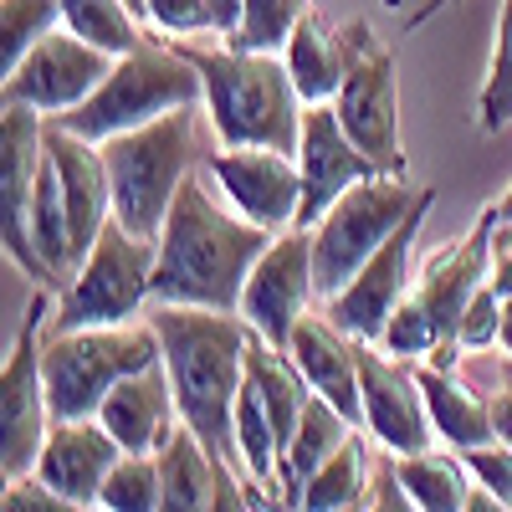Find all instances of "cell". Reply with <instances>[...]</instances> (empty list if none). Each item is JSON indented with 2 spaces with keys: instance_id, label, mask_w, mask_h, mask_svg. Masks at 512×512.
Returning a JSON list of instances; mask_svg holds the SVG:
<instances>
[{
  "instance_id": "obj_1",
  "label": "cell",
  "mask_w": 512,
  "mask_h": 512,
  "mask_svg": "<svg viewBox=\"0 0 512 512\" xmlns=\"http://www.w3.org/2000/svg\"><path fill=\"white\" fill-rule=\"evenodd\" d=\"M277 231L256 226L210 195V175H190L169 205L154 262V303L241 313V292Z\"/></svg>"
},
{
  "instance_id": "obj_2",
  "label": "cell",
  "mask_w": 512,
  "mask_h": 512,
  "mask_svg": "<svg viewBox=\"0 0 512 512\" xmlns=\"http://www.w3.org/2000/svg\"><path fill=\"white\" fill-rule=\"evenodd\" d=\"M149 323L164 344L180 425L216 461H236V395L246 384L251 323L241 313L185 308V303H159Z\"/></svg>"
},
{
  "instance_id": "obj_3",
  "label": "cell",
  "mask_w": 512,
  "mask_h": 512,
  "mask_svg": "<svg viewBox=\"0 0 512 512\" xmlns=\"http://www.w3.org/2000/svg\"><path fill=\"white\" fill-rule=\"evenodd\" d=\"M180 57L200 72L205 113L216 128L221 149H282L297 154L303 139V113H297L292 72L277 52H241L231 41L221 47H190L175 41Z\"/></svg>"
},
{
  "instance_id": "obj_4",
  "label": "cell",
  "mask_w": 512,
  "mask_h": 512,
  "mask_svg": "<svg viewBox=\"0 0 512 512\" xmlns=\"http://www.w3.org/2000/svg\"><path fill=\"white\" fill-rule=\"evenodd\" d=\"M492 241H497V205H487L472 231L451 246H441L425 262L420 282H410L405 303L395 308L390 328H384L379 349L395 359H410V364L436 359L441 349H461L456 344L461 313L492 282Z\"/></svg>"
},
{
  "instance_id": "obj_5",
  "label": "cell",
  "mask_w": 512,
  "mask_h": 512,
  "mask_svg": "<svg viewBox=\"0 0 512 512\" xmlns=\"http://www.w3.org/2000/svg\"><path fill=\"white\" fill-rule=\"evenodd\" d=\"M195 159H200V108H175L144 128L108 139L103 164L113 185V221L144 241H159L169 205L195 175Z\"/></svg>"
},
{
  "instance_id": "obj_6",
  "label": "cell",
  "mask_w": 512,
  "mask_h": 512,
  "mask_svg": "<svg viewBox=\"0 0 512 512\" xmlns=\"http://www.w3.org/2000/svg\"><path fill=\"white\" fill-rule=\"evenodd\" d=\"M200 103H205L200 72L180 57L175 41H169V47L144 41L139 52L113 62V72L98 82V93L88 103L62 113V118H47V123L67 128L77 139L108 144V139L128 134V128H144V123L175 113V108H200Z\"/></svg>"
},
{
  "instance_id": "obj_7",
  "label": "cell",
  "mask_w": 512,
  "mask_h": 512,
  "mask_svg": "<svg viewBox=\"0 0 512 512\" xmlns=\"http://www.w3.org/2000/svg\"><path fill=\"white\" fill-rule=\"evenodd\" d=\"M164 359V344L149 318L118 328H77L47 333V395L52 420H93L103 400L128 374H144Z\"/></svg>"
},
{
  "instance_id": "obj_8",
  "label": "cell",
  "mask_w": 512,
  "mask_h": 512,
  "mask_svg": "<svg viewBox=\"0 0 512 512\" xmlns=\"http://www.w3.org/2000/svg\"><path fill=\"white\" fill-rule=\"evenodd\" d=\"M154 262H159V241H144L134 231H123L118 221H108L98 246L82 256L72 282L57 292V308H52L47 328L77 333V328L139 323L144 303L154 297Z\"/></svg>"
},
{
  "instance_id": "obj_9",
  "label": "cell",
  "mask_w": 512,
  "mask_h": 512,
  "mask_svg": "<svg viewBox=\"0 0 512 512\" xmlns=\"http://www.w3.org/2000/svg\"><path fill=\"white\" fill-rule=\"evenodd\" d=\"M344 41V88L333 98L338 123L349 128V139L374 159L379 175H405V134H400V77H395V52L379 41L369 21L338 26Z\"/></svg>"
},
{
  "instance_id": "obj_10",
  "label": "cell",
  "mask_w": 512,
  "mask_h": 512,
  "mask_svg": "<svg viewBox=\"0 0 512 512\" xmlns=\"http://www.w3.org/2000/svg\"><path fill=\"white\" fill-rule=\"evenodd\" d=\"M420 190L405 185V175H369L313 226V272H318V297L328 303L344 292L354 272L395 236V226L415 210Z\"/></svg>"
},
{
  "instance_id": "obj_11",
  "label": "cell",
  "mask_w": 512,
  "mask_h": 512,
  "mask_svg": "<svg viewBox=\"0 0 512 512\" xmlns=\"http://www.w3.org/2000/svg\"><path fill=\"white\" fill-rule=\"evenodd\" d=\"M47 287H36L31 308L16 328V344L0 369V466L6 482L31 477L36 456L52 436V395H47Z\"/></svg>"
},
{
  "instance_id": "obj_12",
  "label": "cell",
  "mask_w": 512,
  "mask_h": 512,
  "mask_svg": "<svg viewBox=\"0 0 512 512\" xmlns=\"http://www.w3.org/2000/svg\"><path fill=\"white\" fill-rule=\"evenodd\" d=\"M41 159H47V118L36 108L6 103L0 108V246L21 277H31L36 287H57L31 246V195Z\"/></svg>"
},
{
  "instance_id": "obj_13",
  "label": "cell",
  "mask_w": 512,
  "mask_h": 512,
  "mask_svg": "<svg viewBox=\"0 0 512 512\" xmlns=\"http://www.w3.org/2000/svg\"><path fill=\"white\" fill-rule=\"evenodd\" d=\"M431 210H436V190L425 185L420 200H415V210L395 226V236L354 272V282L344 292L328 297L323 313L344 328L349 338H359V344H379L384 328H390V318H395V308L405 303V292H410V251H415V236H420V226H425Z\"/></svg>"
},
{
  "instance_id": "obj_14",
  "label": "cell",
  "mask_w": 512,
  "mask_h": 512,
  "mask_svg": "<svg viewBox=\"0 0 512 512\" xmlns=\"http://www.w3.org/2000/svg\"><path fill=\"white\" fill-rule=\"evenodd\" d=\"M313 297H318L313 231H303V226L277 231V241L262 251V262H256L251 277H246L241 318L251 323L256 338H267L272 349H292V333L308 318Z\"/></svg>"
},
{
  "instance_id": "obj_15",
  "label": "cell",
  "mask_w": 512,
  "mask_h": 512,
  "mask_svg": "<svg viewBox=\"0 0 512 512\" xmlns=\"http://www.w3.org/2000/svg\"><path fill=\"white\" fill-rule=\"evenodd\" d=\"M113 52L93 47V41H82L77 31L57 26L41 47H31V57L6 77V88H0V103H16V108H36L41 118H62L72 108H82L98 82L113 72Z\"/></svg>"
},
{
  "instance_id": "obj_16",
  "label": "cell",
  "mask_w": 512,
  "mask_h": 512,
  "mask_svg": "<svg viewBox=\"0 0 512 512\" xmlns=\"http://www.w3.org/2000/svg\"><path fill=\"white\" fill-rule=\"evenodd\" d=\"M205 175L221 185V195L236 216L267 226V231L297 226V210H303V169H297V154L221 149V154H205Z\"/></svg>"
},
{
  "instance_id": "obj_17",
  "label": "cell",
  "mask_w": 512,
  "mask_h": 512,
  "mask_svg": "<svg viewBox=\"0 0 512 512\" xmlns=\"http://www.w3.org/2000/svg\"><path fill=\"white\" fill-rule=\"evenodd\" d=\"M359 400L369 436L390 456H415L436 446V420L425 410L420 379L379 344H359Z\"/></svg>"
},
{
  "instance_id": "obj_18",
  "label": "cell",
  "mask_w": 512,
  "mask_h": 512,
  "mask_svg": "<svg viewBox=\"0 0 512 512\" xmlns=\"http://www.w3.org/2000/svg\"><path fill=\"white\" fill-rule=\"evenodd\" d=\"M297 169H303V210L297 226L313 231L328 210L338 205V195H349L359 180L379 175L374 159L349 139V128L338 123L333 103H313L303 108V139H297Z\"/></svg>"
},
{
  "instance_id": "obj_19",
  "label": "cell",
  "mask_w": 512,
  "mask_h": 512,
  "mask_svg": "<svg viewBox=\"0 0 512 512\" xmlns=\"http://www.w3.org/2000/svg\"><path fill=\"white\" fill-rule=\"evenodd\" d=\"M47 159L57 164L62 200H67V226H72V256L82 267V256L98 246L103 226L113 221V185H108L103 144L77 139L67 128L47 123Z\"/></svg>"
},
{
  "instance_id": "obj_20",
  "label": "cell",
  "mask_w": 512,
  "mask_h": 512,
  "mask_svg": "<svg viewBox=\"0 0 512 512\" xmlns=\"http://www.w3.org/2000/svg\"><path fill=\"white\" fill-rule=\"evenodd\" d=\"M123 461V446L108 436V425L93 420H52V436L36 456V472L52 492L77 497V502H98L108 472Z\"/></svg>"
},
{
  "instance_id": "obj_21",
  "label": "cell",
  "mask_w": 512,
  "mask_h": 512,
  "mask_svg": "<svg viewBox=\"0 0 512 512\" xmlns=\"http://www.w3.org/2000/svg\"><path fill=\"white\" fill-rule=\"evenodd\" d=\"M175 415H180V405H175V384H169L164 359L149 364L144 374H128L98 410V420L108 425V436L123 451H134V456H159L164 441L180 431Z\"/></svg>"
},
{
  "instance_id": "obj_22",
  "label": "cell",
  "mask_w": 512,
  "mask_h": 512,
  "mask_svg": "<svg viewBox=\"0 0 512 512\" xmlns=\"http://www.w3.org/2000/svg\"><path fill=\"white\" fill-rule=\"evenodd\" d=\"M292 364L303 369V379L313 384V395H323L333 410H344L354 425L364 420V400H359V338H349L328 313H308L292 333Z\"/></svg>"
},
{
  "instance_id": "obj_23",
  "label": "cell",
  "mask_w": 512,
  "mask_h": 512,
  "mask_svg": "<svg viewBox=\"0 0 512 512\" xmlns=\"http://www.w3.org/2000/svg\"><path fill=\"white\" fill-rule=\"evenodd\" d=\"M415 379H420L425 410H431L441 441H451L456 451H477V446L497 441L492 400L477 390V384H466L456 369H441V364H415Z\"/></svg>"
},
{
  "instance_id": "obj_24",
  "label": "cell",
  "mask_w": 512,
  "mask_h": 512,
  "mask_svg": "<svg viewBox=\"0 0 512 512\" xmlns=\"http://www.w3.org/2000/svg\"><path fill=\"white\" fill-rule=\"evenodd\" d=\"M282 62L292 72V88H297V98H303V108L333 103L338 88H344V72H349L344 41H338V31H328L318 16H308L303 26L287 36Z\"/></svg>"
},
{
  "instance_id": "obj_25",
  "label": "cell",
  "mask_w": 512,
  "mask_h": 512,
  "mask_svg": "<svg viewBox=\"0 0 512 512\" xmlns=\"http://www.w3.org/2000/svg\"><path fill=\"white\" fill-rule=\"evenodd\" d=\"M159 477H164L159 512H210V502H216L221 461L180 425V431L164 441V451H159Z\"/></svg>"
},
{
  "instance_id": "obj_26",
  "label": "cell",
  "mask_w": 512,
  "mask_h": 512,
  "mask_svg": "<svg viewBox=\"0 0 512 512\" xmlns=\"http://www.w3.org/2000/svg\"><path fill=\"white\" fill-rule=\"evenodd\" d=\"M395 477L410 492V502L420 512H461L466 497L477 492V477L466 456H446V451H415V456H395Z\"/></svg>"
},
{
  "instance_id": "obj_27",
  "label": "cell",
  "mask_w": 512,
  "mask_h": 512,
  "mask_svg": "<svg viewBox=\"0 0 512 512\" xmlns=\"http://www.w3.org/2000/svg\"><path fill=\"white\" fill-rule=\"evenodd\" d=\"M349 436H354V420H349L344 410H333L323 395H313L308 410H303V420H297V436H292V451H287V472H282L292 507H297V497H303L308 477H313L318 466H323L338 446H344Z\"/></svg>"
},
{
  "instance_id": "obj_28",
  "label": "cell",
  "mask_w": 512,
  "mask_h": 512,
  "mask_svg": "<svg viewBox=\"0 0 512 512\" xmlns=\"http://www.w3.org/2000/svg\"><path fill=\"white\" fill-rule=\"evenodd\" d=\"M374 492L369 482V451L359 436H349L344 446H338L318 472L308 477L303 497H297V512H338V507H354Z\"/></svg>"
},
{
  "instance_id": "obj_29",
  "label": "cell",
  "mask_w": 512,
  "mask_h": 512,
  "mask_svg": "<svg viewBox=\"0 0 512 512\" xmlns=\"http://www.w3.org/2000/svg\"><path fill=\"white\" fill-rule=\"evenodd\" d=\"M62 26L77 31L82 41H93V47L113 52V57H128V52H139L144 41H154L123 0H62Z\"/></svg>"
},
{
  "instance_id": "obj_30",
  "label": "cell",
  "mask_w": 512,
  "mask_h": 512,
  "mask_svg": "<svg viewBox=\"0 0 512 512\" xmlns=\"http://www.w3.org/2000/svg\"><path fill=\"white\" fill-rule=\"evenodd\" d=\"M313 16V0H241V26L221 41L241 52H277L287 47V36Z\"/></svg>"
},
{
  "instance_id": "obj_31",
  "label": "cell",
  "mask_w": 512,
  "mask_h": 512,
  "mask_svg": "<svg viewBox=\"0 0 512 512\" xmlns=\"http://www.w3.org/2000/svg\"><path fill=\"white\" fill-rule=\"evenodd\" d=\"M62 26V0H0V72H16L31 47Z\"/></svg>"
},
{
  "instance_id": "obj_32",
  "label": "cell",
  "mask_w": 512,
  "mask_h": 512,
  "mask_svg": "<svg viewBox=\"0 0 512 512\" xmlns=\"http://www.w3.org/2000/svg\"><path fill=\"white\" fill-rule=\"evenodd\" d=\"M477 123L482 134H502L512 123V0H502L497 11V36H492V62L477 93Z\"/></svg>"
},
{
  "instance_id": "obj_33",
  "label": "cell",
  "mask_w": 512,
  "mask_h": 512,
  "mask_svg": "<svg viewBox=\"0 0 512 512\" xmlns=\"http://www.w3.org/2000/svg\"><path fill=\"white\" fill-rule=\"evenodd\" d=\"M159 492H164L159 456L123 451V461L108 472V482L98 492V507L103 512H159Z\"/></svg>"
},
{
  "instance_id": "obj_34",
  "label": "cell",
  "mask_w": 512,
  "mask_h": 512,
  "mask_svg": "<svg viewBox=\"0 0 512 512\" xmlns=\"http://www.w3.org/2000/svg\"><path fill=\"white\" fill-rule=\"evenodd\" d=\"M144 16L154 31H164L169 41L175 36H221V21L210 11V0H144Z\"/></svg>"
},
{
  "instance_id": "obj_35",
  "label": "cell",
  "mask_w": 512,
  "mask_h": 512,
  "mask_svg": "<svg viewBox=\"0 0 512 512\" xmlns=\"http://www.w3.org/2000/svg\"><path fill=\"white\" fill-rule=\"evenodd\" d=\"M456 344H461V349H472V354L502 344V292H497L492 282L472 297V303H466L461 328H456Z\"/></svg>"
},
{
  "instance_id": "obj_36",
  "label": "cell",
  "mask_w": 512,
  "mask_h": 512,
  "mask_svg": "<svg viewBox=\"0 0 512 512\" xmlns=\"http://www.w3.org/2000/svg\"><path fill=\"white\" fill-rule=\"evenodd\" d=\"M0 512H103L98 502H77V497H62L52 492L41 477H16L6 487V507Z\"/></svg>"
},
{
  "instance_id": "obj_37",
  "label": "cell",
  "mask_w": 512,
  "mask_h": 512,
  "mask_svg": "<svg viewBox=\"0 0 512 512\" xmlns=\"http://www.w3.org/2000/svg\"><path fill=\"white\" fill-rule=\"evenodd\" d=\"M461 456H466V466H472V477H477L492 497H502V502L512 507V446H507V441H492V446L461 451Z\"/></svg>"
},
{
  "instance_id": "obj_38",
  "label": "cell",
  "mask_w": 512,
  "mask_h": 512,
  "mask_svg": "<svg viewBox=\"0 0 512 512\" xmlns=\"http://www.w3.org/2000/svg\"><path fill=\"white\" fill-rule=\"evenodd\" d=\"M364 512H420V507L410 502V492L400 487L395 466H390V472H379V482H374V492H369V507H364Z\"/></svg>"
},
{
  "instance_id": "obj_39",
  "label": "cell",
  "mask_w": 512,
  "mask_h": 512,
  "mask_svg": "<svg viewBox=\"0 0 512 512\" xmlns=\"http://www.w3.org/2000/svg\"><path fill=\"white\" fill-rule=\"evenodd\" d=\"M210 512H256L251 497H246V482L231 472V461H221V477H216V502Z\"/></svg>"
},
{
  "instance_id": "obj_40",
  "label": "cell",
  "mask_w": 512,
  "mask_h": 512,
  "mask_svg": "<svg viewBox=\"0 0 512 512\" xmlns=\"http://www.w3.org/2000/svg\"><path fill=\"white\" fill-rule=\"evenodd\" d=\"M492 287L512 297V226L507 221H497V241H492Z\"/></svg>"
},
{
  "instance_id": "obj_41",
  "label": "cell",
  "mask_w": 512,
  "mask_h": 512,
  "mask_svg": "<svg viewBox=\"0 0 512 512\" xmlns=\"http://www.w3.org/2000/svg\"><path fill=\"white\" fill-rule=\"evenodd\" d=\"M492 420H497V441L512 446V374L502 379V390L492 395Z\"/></svg>"
},
{
  "instance_id": "obj_42",
  "label": "cell",
  "mask_w": 512,
  "mask_h": 512,
  "mask_svg": "<svg viewBox=\"0 0 512 512\" xmlns=\"http://www.w3.org/2000/svg\"><path fill=\"white\" fill-rule=\"evenodd\" d=\"M210 11H216V21H221V36H231L241 26V0H210Z\"/></svg>"
},
{
  "instance_id": "obj_43",
  "label": "cell",
  "mask_w": 512,
  "mask_h": 512,
  "mask_svg": "<svg viewBox=\"0 0 512 512\" xmlns=\"http://www.w3.org/2000/svg\"><path fill=\"white\" fill-rule=\"evenodd\" d=\"M461 512H512V507H507L502 497H492V492H487V487L477 482V492L466 497V507H461Z\"/></svg>"
},
{
  "instance_id": "obj_44",
  "label": "cell",
  "mask_w": 512,
  "mask_h": 512,
  "mask_svg": "<svg viewBox=\"0 0 512 512\" xmlns=\"http://www.w3.org/2000/svg\"><path fill=\"white\" fill-rule=\"evenodd\" d=\"M502 349L512 354V297H502Z\"/></svg>"
},
{
  "instance_id": "obj_45",
  "label": "cell",
  "mask_w": 512,
  "mask_h": 512,
  "mask_svg": "<svg viewBox=\"0 0 512 512\" xmlns=\"http://www.w3.org/2000/svg\"><path fill=\"white\" fill-rule=\"evenodd\" d=\"M497 221H507V226H512V185H507V195L497 200Z\"/></svg>"
},
{
  "instance_id": "obj_46",
  "label": "cell",
  "mask_w": 512,
  "mask_h": 512,
  "mask_svg": "<svg viewBox=\"0 0 512 512\" xmlns=\"http://www.w3.org/2000/svg\"><path fill=\"white\" fill-rule=\"evenodd\" d=\"M441 6H446V0H436V6H425V11H420V16H415V21H410V26H415V31H420V21H425V16H436V11H441Z\"/></svg>"
},
{
  "instance_id": "obj_47",
  "label": "cell",
  "mask_w": 512,
  "mask_h": 512,
  "mask_svg": "<svg viewBox=\"0 0 512 512\" xmlns=\"http://www.w3.org/2000/svg\"><path fill=\"white\" fill-rule=\"evenodd\" d=\"M123 6H128V11H134V16H139V21L149 26V16H144V0H123Z\"/></svg>"
},
{
  "instance_id": "obj_48",
  "label": "cell",
  "mask_w": 512,
  "mask_h": 512,
  "mask_svg": "<svg viewBox=\"0 0 512 512\" xmlns=\"http://www.w3.org/2000/svg\"><path fill=\"white\" fill-rule=\"evenodd\" d=\"M364 507H369V497H364V502H354V507H338V512H364Z\"/></svg>"
},
{
  "instance_id": "obj_49",
  "label": "cell",
  "mask_w": 512,
  "mask_h": 512,
  "mask_svg": "<svg viewBox=\"0 0 512 512\" xmlns=\"http://www.w3.org/2000/svg\"><path fill=\"white\" fill-rule=\"evenodd\" d=\"M384 6H400V0H384Z\"/></svg>"
}]
</instances>
